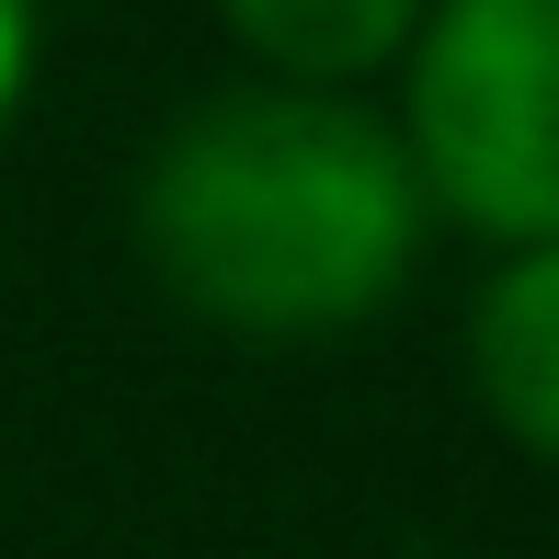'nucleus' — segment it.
I'll return each instance as SVG.
<instances>
[{
	"label": "nucleus",
	"mask_w": 559,
	"mask_h": 559,
	"mask_svg": "<svg viewBox=\"0 0 559 559\" xmlns=\"http://www.w3.org/2000/svg\"><path fill=\"white\" fill-rule=\"evenodd\" d=\"M468 377H479V400H491L502 435H514L525 456H548V468H559V240L514 251V263L479 286Z\"/></svg>",
	"instance_id": "nucleus-3"
},
{
	"label": "nucleus",
	"mask_w": 559,
	"mask_h": 559,
	"mask_svg": "<svg viewBox=\"0 0 559 559\" xmlns=\"http://www.w3.org/2000/svg\"><path fill=\"white\" fill-rule=\"evenodd\" d=\"M435 194L412 138L343 92H217L148 148L138 251L194 320L240 343H320L377 320L423 263Z\"/></svg>",
	"instance_id": "nucleus-1"
},
{
	"label": "nucleus",
	"mask_w": 559,
	"mask_h": 559,
	"mask_svg": "<svg viewBox=\"0 0 559 559\" xmlns=\"http://www.w3.org/2000/svg\"><path fill=\"white\" fill-rule=\"evenodd\" d=\"M228 35L251 46L263 69H286L297 92H343L366 69H389L400 46L423 35L435 0H217Z\"/></svg>",
	"instance_id": "nucleus-4"
},
{
	"label": "nucleus",
	"mask_w": 559,
	"mask_h": 559,
	"mask_svg": "<svg viewBox=\"0 0 559 559\" xmlns=\"http://www.w3.org/2000/svg\"><path fill=\"white\" fill-rule=\"evenodd\" d=\"M23 81H35V0H0V126H12Z\"/></svg>",
	"instance_id": "nucleus-5"
},
{
	"label": "nucleus",
	"mask_w": 559,
	"mask_h": 559,
	"mask_svg": "<svg viewBox=\"0 0 559 559\" xmlns=\"http://www.w3.org/2000/svg\"><path fill=\"white\" fill-rule=\"evenodd\" d=\"M400 138L423 194L479 240H559V0H435Z\"/></svg>",
	"instance_id": "nucleus-2"
}]
</instances>
